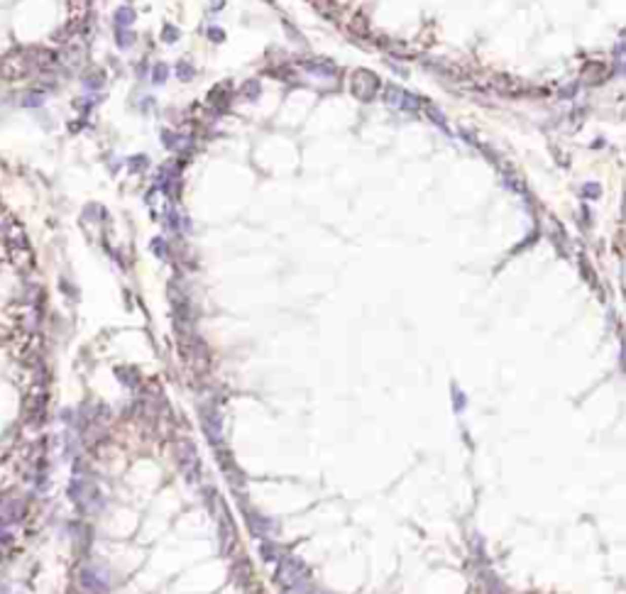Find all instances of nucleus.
Here are the masks:
<instances>
[{
    "instance_id": "obj_2",
    "label": "nucleus",
    "mask_w": 626,
    "mask_h": 594,
    "mask_svg": "<svg viewBox=\"0 0 626 594\" xmlns=\"http://www.w3.org/2000/svg\"><path fill=\"white\" fill-rule=\"evenodd\" d=\"M0 69H3V73H5V79H25L29 71L34 69V64H32L29 56L13 54V56H5V59H3Z\"/></svg>"
},
{
    "instance_id": "obj_3",
    "label": "nucleus",
    "mask_w": 626,
    "mask_h": 594,
    "mask_svg": "<svg viewBox=\"0 0 626 594\" xmlns=\"http://www.w3.org/2000/svg\"><path fill=\"white\" fill-rule=\"evenodd\" d=\"M115 22H118V25H130V22H132V10H130V8L118 10V15H115Z\"/></svg>"
},
{
    "instance_id": "obj_1",
    "label": "nucleus",
    "mask_w": 626,
    "mask_h": 594,
    "mask_svg": "<svg viewBox=\"0 0 626 594\" xmlns=\"http://www.w3.org/2000/svg\"><path fill=\"white\" fill-rule=\"evenodd\" d=\"M377 91H379V79H377V73H372V71L357 69L350 76V93L355 98L370 100V98L377 96Z\"/></svg>"
},
{
    "instance_id": "obj_4",
    "label": "nucleus",
    "mask_w": 626,
    "mask_h": 594,
    "mask_svg": "<svg viewBox=\"0 0 626 594\" xmlns=\"http://www.w3.org/2000/svg\"><path fill=\"white\" fill-rule=\"evenodd\" d=\"M164 73H167V66H157V69H154V81H159V83H162V81H164V79H167Z\"/></svg>"
}]
</instances>
